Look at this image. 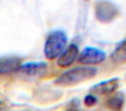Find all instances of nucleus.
<instances>
[{"label":"nucleus","mask_w":126,"mask_h":111,"mask_svg":"<svg viewBox=\"0 0 126 111\" xmlns=\"http://www.w3.org/2000/svg\"><path fill=\"white\" fill-rule=\"evenodd\" d=\"M96 74L97 69L94 67H76L62 73L54 81V83L59 86H72L93 79Z\"/></svg>","instance_id":"1"},{"label":"nucleus","mask_w":126,"mask_h":111,"mask_svg":"<svg viewBox=\"0 0 126 111\" xmlns=\"http://www.w3.org/2000/svg\"><path fill=\"white\" fill-rule=\"evenodd\" d=\"M67 41V35L63 30L57 29L51 31L47 35L43 46L45 58L48 60H54L58 58L66 49Z\"/></svg>","instance_id":"2"},{"label":"nucleus","mask_w":126,"mask_h":111,"mask_svg":"<svg viewBox=\"0 0 126 111\" xmlns=\"http://www.w3.org/2000/svg\"><path fill=\"white\" fill-rule=\"evenodd\" d=\"M86 1H88V0H86Z\"/></svg>","instance_id":"14"},{"label":"nucleus","mask_w":126,"mask_h":111,"mask_svg":"<svg viewBox=\"0 0 126 111\" xmlns=\"http://www.w3.org/2000/svg\"><path fill=\"white\" fill-rule=\"evenodd\" d=\"M22 61L16 56H7L0 58V76H7L20 70Z\"/></svg>","instance_id":"7"},{"label":"nucleus","mask_w":126,"mask_h":111,"mask_svg":"<svg viewBox=\"0 0 126 111\" xmlns=\"http://www.w3.org/2000/svg\"><path fill=\"white\" fill-rule=\"evenodd\" d=\"M65 111H78V110L75 109V108H69V109H66Z\"/></svg>","instance_id":"13"},{"label":"nucleus","mask_w":126,"mask_h":111,"mask_svg":"<svg viewBox=\"0 0 126 111\" xmlns=\"http://www.w3.org/2000/svg\"><path fill=\"white\" fill-rule=\"evenodd\" d=\"M111 60L115 64L126 63V39L122 40L111 53Z\"/></svg>","instance_id":"10"},{"label":"nucleus","mask_w":126,"mask_h":111,"mask_svg":"<svg viewBox=\"0 0 126 111\" xmlns=\"http://www.w3.org/2000/svg\"><path fill=\"white\" fill-rule=\"evenodd\" d=\"M105 58L106 54L103 50L96 47L88 46L81 51L78 57V61L83 65H97L103 62Z\"/></svg>","instance_id":"4"},{"label":"nucleus","mask_w":126,"mask_h":111,"mask_svg":"<svg viewBox=\"0 0 126 111\" xmlns=\"http://www.w3.org/2000/svg\"><path fill=\"white\" fill-rule=\"evenodd\" d=\"M96 101H97V99L94 94H88L84 98V104L87 107H93L94 105L96 104Z\"/></svg>","instance_id":"11"},{"label":"nucleus","mask_w":126,"mask_h":111,"mask_svg":"<svg viewBox=\"0 0 126 111\" xmlns=\"http://www.w3.org/2000/svg\"><path fill=\"white\" fill-rule=\"evenodd\" d=\"M79 57V48L75 43H71L66 47L63 53L57 58V65L60 68H67L71 66Z\"/></svg>","instance_id":"6"},{"label":"nucleus","mask_w":126,"mask_h":111,"mask_svg":"<svg viewBox=\"0 0 126 111\" xmlns=\"http://www.w3.org/2000/svg\"><path fill=\"white\" fill-rule=\"evenodd\" d=\"M47 64L42 61H32L22 64L20 72L29 77H38L42 76L47 71Z\"/></svg>","instance_id":"5"},{"label":"nucleus","mask_w":126,"mask_h":111,"mask_svg":"<svg viewBox=\"0 0 126 111\" xmlns=\"http://www.w3.org/2000/svg\"><path fill=\"white\" fill-rule=\"evenodd\" d=\"M94 14L96 20L100 23H109L118 16L119 11L111 2L98 1L94 5Z\"/></svg>","instance_id":"3"},{"label":"nucleus","mask_w":126,"mask_h":111,"mask_svg":"<svg viewBox=\"0 0 126 111\" xmlns=\"http://www.w3.org/2000/svg\"><path fill=\"white\" fill-rule=\"evenodd\" d=\"M125 103V96L122 92H118L112 94L109 98H107L105 105L111 111H121Z\"/></svg>","instance_id":"9"},{"label":"nucleus","mask_w":126,"mask_h":111,"mask_svg":"<svg viewBox=\"0 0 126 111\" xmlns=\"http://www.w3.org/2000/svg\"><path fill=\"white\" fill-rule=\"evenodd\" d=\"M0 111H7L6 105L2 100H0Z\"/></svg>","instance_id":"12"},{"label":"nucleus","mask_w":126,"mask_h":111,"mask_svg":"<svg viewBox=\"0 0 126 111\" xmlns=\"http://www.w3.org/2000/svg\"><path fill=\"white\" fill-rule=\"evenodd\" d=\"M118 85L119 79L113 78L94 84L91 88V91H93L95 94H112L118 88Z\"/></svg>","instance_id":"8"}]
</instances>
